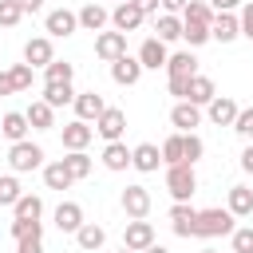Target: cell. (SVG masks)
<instances>
[{
	"label": "cell",
	"mask_w": 253,
	"mask_h": 253,
	"mask_svg": "<svg viewBox=\"0 0 253 253\" xmlns=\"http://www.w3.org/2000/svg\"><path fill=\"white\" fill-rule=\"evenodd\" d=\"M237 225H233V213L213 206V210H198V221H194V237H229Z\"/></svg>",
	"instance_id": "cell-1"
},
{
	"label": "cell",
	"mask_w": 253,
	"mask_h": 253,
	"mask_svg": "<svg viewBox=\"0 0 253 253\" xmlns=\"http://www.w3.org/2000/svg\"><path fill=\"white\" fill-rule=\"evenodd\" d=\"M166 190L174 202H190L194 190H198V174L194 166H166Z\"/></svg>",
	"instance_id": "cell-2"
},
{
	"label": "cell",
	"mask_w": 253,
	"mask_h": 253,
	"mask_svg": "<svg viewBox=\"0 0 253 253\" xmlns=\"http://www.w3.org/2000/svg\"><path fill=\"white\" fill-rule=\"evenodd\" d=\"M8 166L16 170V174H28V170H40L43 166V146H36V142H12V150H8Z\"/></svg>",
	"instance_id": "cell-3"
},
{
	"label": "cell",
	"mask_w": 253,
	"mask_h": 253,
	"mask_svg": "<svg viewBox=\"0 0 253 253\" xmlns=\"http://www.w3.org/2000/svg\"><path fill=\"white\" fill-rule=\"evenodd\" d=\"M43 32H47L51 40H63V36L79 32V12H71V8H51V12L43 16Z\"/></svg>",
	"instance_id": "cell-4"
},
{
	"label": "cell",
	"mask_w": 253,
	"mask_h": 253,
	"mask_svg": "<svg viewBox=\"0 0 253 253\" xmlns=\"http://www.w3.org/2000/svg\"><path fill=\"white\" fill-rule=\"evenodd\" d=\"M142 20H146V12H142L134 0H123V4H115V12H111V24H115V32H123V36L138 32V28H142Z\"/></svg>",
	"instance_id": "cell-5"
},
{
	"label": "cell",
	"mask_w": 253,
	"mask_h": 253,
	"mask_svg": "<svg viewBox=\"0 0 253 253\" xmlns=\"http://www.w3.org/2000/svg\"><path fill=\"white\" fill-rule=\"evenodd\" d=\"M119 202H123V213H126L130 221H142V217L150 213V190H146V186H138V182H134V186H126Z\"/></svg>",
	"instance_id": "cell-6"
},
{
	"label": "cell",
	"mask_w": 253,
	"mask_h": 253,
	"mask_svg": "<svg viewBox=\"0 0 253 253\" xmlns=\"http://www.w3.org/2000/svg\"><path fill=\"white\" fill-rule=\"evenodd\" d=\"M95 130H99L107 142H123V130H126V111H123V107H107V111L95 119Z\"/></svg>",
	"instance_id": "cell-7"
},
{
	"label": "cell",
	"mask_w": 253,
	"mask_h": 253,
	"mask_svg": "<svg viewBox=\"0 0 253 253\" xmlns=\"http://www.w3.org/2000/svg\"><path fill=\"white\" fill-rule=\"evenodd\" d=\"M154 245V225L142 217V221H126V229H123V249H134V253H142V249H150Z\"/></svg>",
	"instance_id": "cell-8"
},
{
	"label": "cell",
	"mask_w": 253,
	"mask_h": 253,
	"mask_svg": "<svg viewBox=\"0 0 253 253\" xmlns=\"http://www.w3.org/2000/svg\"><path fill=\"white\" fill-rule=\"evenodd\" d=\"M95 55L107 59V63L123 59V55H126V36H123V32H99V36H95Z\"/></svg>",
	"instance_id": "cell-9"
},
{
	"label": "cell",
	"mask_w": 253,
	"mask_h": 253,
	"mask_svg": "<svg viewBox=\"0 0 253 253\" xmlns=\"http://www.w3.org/2000/svg\"><path fill=\"white\" fill-rule=\"evenodd\" d=\"M24 63L28 67H47L55 63V47H51V36H36L24 43Z\"/></svg>",
	"instance_id": "cell-10"
},
{
	"label": "cell",
	"mask_w": 253,
	"mask_h": 253,
	"mask_svg": "<svg viewBox=\"0 0 253 253\" xmlns=\"http://www.w3.org/2000/svg\"><path fill=\"white\" fill-rule=\"evenodd\" d=\"M166 59H170V51H166V43H162L158 36L142 40V47H138V63H142V71H158V67H166Z\"/></svg>",
	"instance_id": "cell-11"
},
{
	"label": "cell",
	"mask_w": 253,
	"mask_h": 253,
	"mask_svg": "<svg viewBox=\"0 0 253 253\" xmlns=\"http://www.w3.org/2000/svg\"><path fill=\"white\" fill-rule=\"evenodd\" d=\"M111 79H115L119 87H134V83L142 79V63H138V55H123V59H115V63H111Z\"/></svg>",
	"instance_id": "cell-12"
},
{
	"label": "cell",
	"mask_w": 253,
	"mask_h": 253,
	"mask_svg": "<svg viewBox=\"0 0 253 253\" xmlns=\"http://www.w3.org/2000/svg\"><path fill=\"white\" fill-rule=\"evenodd\" d=\"M130 166H134L138 174H154V170L162 166V150H158L154 142H138V146L130 150Z\"/></svg>",
	"instance_id": "cell-13"
},
{
	"label": "cell",
	"mask_w": 253,
	"mask_h": 253,
	"mask_svg": "<svg viewBox=\"0 0 253 253\" xmlns=\"http://www.w3.org/2000/svg\"><path fill=\"white\" fill-rule=\"evenodd\" d=\"M194 221H198V210L190 202H174L170 206V229L178 237H194Z\"/></svg>",
	"instance_id": "cell-14"
},
{
	"label": "cell",
	"mask_w": 253,
	"mask_h": 253,
	"mask_svg": "<svg viewBox=\"0 0 253 253\" xmlns=\"http://www.w3.org/2000/svg\"><path fill=\"white\" fill-rule=\"evenodd\" d=\"M210 36H213L217 43H233V40L241 36V20H237L233 12H217L213 24H210Z\"/></svg>",
	"instance_id": "cell-15"
},
{
	"label": "cell",
	"mask_w": 253,
	"mask_h": 253,
	"mask_svg": "<svg viewBox=\"0 0 253 253\" xmlns=\"http://www.w3.org/2000/svg\"><path fill=\"white\" fill-rule=\"evenodd\" d=\"M170 123H174L182 134H190V130L202 123V107H194L190 99H182V103H174V107H170Z\"/></svg>",
	"instance_id": "cell-16"
},
{
	"label": "cell",
	"mask_w": 253,
	"mask_h": 253,
	"mask_svg": "<svg viewBox=\"0 0 253 253\" xmlns=\"http://www.w3.org/2000/svg\"><path fill=\"white\" fill-rule=\"evenodd\" d=\"M237 111H241V107H237V103H233L229 95H217V99H213V103L206 107L210 123H217V126H233V123H237Z\"/></svg>",
	"instance_id": "cell-17"
},
{
	"label": "cell",
	"mask_w": 253,
	"mask_h": 253,
	"mask_svg": "<svg viewBox=\"0 0 253 253\" xmlns=\"http://www.w3.org/2000/svg\"><path fill=\"white\" fill-rule=\"evenodd\" d=\"M55 225H59V233H79V225H83V206H79V202H59V206H55Z\"/></svg>",
	"instance_id": "cell-18"
},
{
	"label": "cell",
	"mask_w": 253,
	"mask_h": 253,
	"mask_svg": "<svg viewBox=\"0 0 253 253\" xmlns=\"http://www.w3.org/2000/svg\"><path fill=\"white\" fill-rule=\"evenodd\" d=\"M107 20H111V12H107L103 4H95V0L79 8V28H83V32H95V36H99V32L107 28Z\"/></svg>",
	"instance_id": "cell-19"
},
{
	"label": "cell",
	"mask_w": 253,
	"mask_h": 253,
	"mask_svg": "<svg viewBox=\"0 0 253 253\" xmlns=\"http://www.w3.org/2000/svg\"><path fill=\"white\" fill-rule=\"evenodd\" d=\"M166 75H170V79H194V75H198L194 51H174V55L166 59Z\"/></svg>",
	"instance_id": "cell-20"
},
{
	"label": "cell",
	"mask_w": 253,
	"mask_h": 253,
	"mask_svg": "<svg viewBox=\"0 0 253 253\" xmlns=\"http://www.w3.org/2000/svg\"><path fill=\"white\" fill-rule=\"evenodd\" d=\"M186 99H190L194 107H210V103L217 99V87H213V79H210V75H194V79H190V91H186Z\"/></svg>",
	"instance_id": "cell-21"
},
{
	"label": "cell",
	"mask_w": 253,
	"mask_h": 253,
	"mask_svg": "<svg viewBox=\"0 0 253 253\" xmlns=\"http://www.w3.org/2000/svg\"><path fill=\"white\" fill-rule=\"evenodd\" d=\"M91 138H95V126H87L83 119H75V123L63 126V146H67V150H87Z\"/></svg>",
	"instance_id": "cell-22"
},
{
	"label": "cell",
	"mask_w": 253,
	"mask_h": 253,
	"mask_svg": "<svg viewBox=\"0 0 253 253\" xmlns=\"http://www.w3.org/2000/svg\"><path fill=\"white\" fill-rule=\"evenodd\" d=\"M103 111H107V103H103V95H99V91H83V95H75V115H79L83 123L99 119Z\"/></svg>",
	"instance_id": "cell-23"
},
{
	"label": "cell",
	"mask_w": 253,
	"mask_h": 253,
	"mask_svg": "<svg viewBox=\"0 0 253 253\" xmlns=\"http://www.w3.org/2000/svg\"><path fill=\"white\" fill-rule=\"evenodd\" d=\"M28 126H32V123H28V115H24V111H8V115L0 119V130H4V138H8V142H24Z\"/></svg>",
	"instance_id": "cell-24"
},
{
	"label": "cell",
	"mask_w": 253,
	"mask_h": 253,
	"mask_svg": "<svg viewBox=\"0 0 253 253\" xmlns=\"http://www.w3.org/2000/svg\"><path fill=\"white\" fill-rule=\"evenodd\" d=\"M103 241H107V229H103V225H95V221H83V225H79V233H75V245H79V249H87V253L103 249Z\"/></svg>",
	"instance_id": "cell-25"
},
{
	"label": "cell",
	"mask_w": 253,
	"mask_h": 253,
	"mask_svg": "<svg viewBox=\"0 0 253 253\" xmlns=\"http://www.w3.org/2000/svg\"><path fill=\"white\" fill-rule=\"evenodd\" d=\"M225 210H229L233 217H249V213H253V190H249V186H229Z\"/></svg>",
	"instance_id": "cell-26"
},
{
	"label": "cell",
	"mask_w": 253,
	"mask_h": 253,
	"mask_svg": "<svg viewBox=\"0 0 253 253\" xmlns=\"http://www.w3.org/2000/svg\"><path fill=\"white\" fill-rule=\"evenodd\" d=\"M24 115H28L32 130H51V126H55V107H47L43 99H36V103H32Z\"/></svg>",
	"instance_id": "cell-27"
},
{
	"label": "cell",
	"mask_w": 253,
	"mask_h": 253,
	"mask_svg": "<svg viewBox=\"0 0 253 253\" xmlns=\"http://www.w3.org/2000/svg\"><path fill=\"white\" fill-rule=\"evenodd\" d=\"M71 182H75V178H71V170L63 166V158H59V162H47V166H43V186H47V190H67Z\"/></svg>",
	"instance_id": "cell-28"
},
{
	"label": "cell",
	"mask_w": 253,
	"mask_h": 253,
	"mask_svg": "<svg viewBox=\"0 0 253 253\" xmlns=\"http://www.w3.org/2000/svg\"><path fill=\"white\" fill-rule=\"evenodd\" d=\"M213 16H217V12L210 8V0H190L186 12H182V24H206V28H210Z\"/></svg>",
	"instance_id": "cell-29"
},
{
	"label": "cell",
	"mask_w": 253,
	"mask_h": 253,
	"mask_svg": "<svg viewBox=\"0 0 253 253\" xmlns=\"http://www.w3.org/2000/svg\"><path fill=\"white\" fill-rule=\"evenodd\" d=\"M182 28H186V24H182L178 16H170V12H162V16L154 20V32H158V40H162V43H174V40H182Z\"/></svg>",
	"instance_id": "cell-30"
},
{
	"label": "cell",
	"mask_w": 253,
	"mask_h": 253,
	"mask_svg": "<svg viewBox=\"0 0 253 253\" xmlns=\"http://www.w3.org/2000/svg\"><path fill=\"white\" fill-rule=\"evenodd\" d=\"M103 166H107V170H126V166H130L126 142H107V146H103Z\"/></svg>",
	"instance_id": "cell-31"
},
{
	"label": "cell",
	"mask_w": 253,
	"mask_h": 253,
	"mask_svg": "<svg viewBox=\"0 0 253 253\" xmlns=\"http://www.w3.org/2000/svg\"><path fill=\"white\" fill-rule=\"evenodd\" d=\"M43 103H47V107H67V103H75L71 83H43Z\"/></svg>",
	"instance_id": "cell-32"
},
{
	"label": "cell",
	"mask_w": 253,
	"mask_h": 253,
	"mask_svg": "<svg viewBox=\"0 0 253 253\" xmlns=\"http://www.w3.org/2000/svg\"><path fill=\"white\" fill-rule=\"evenodd\" d=\"M158 150H162V162H166V166H186V146H182V130H178V134H170V138H166V142H162Z\"/></svg>",
	"instance_id": "cell-33"
},
{
	"label": "cell",
	"mask_w": 253,
	"mask_h": 253,
	"mask_svg": "<svg viewBox=\"0 0 253 253\" xmlns=\"http://www.w3.org/2000/svg\"><path fill=\"white\" fill-rule=\"evenodd\" d=\"M63 166H67V170H71V178L79 182V178H87V174H91V166H95V162H91V154H87V150H67Z\"/></svg>",
	"instance_id": "cell-34"
},
{
	"label": "cell",
	"mask_w": 253,
	"mask_h": 253,
	"mask_svg": "<svg viewBox=\"0 0 253 253\" xmlns=\"http://www.w3.org/2000/svg\"><path fill=\"white\" fill-rule=\"evenodd\" d=\"M12 213L24 217V221H40V217H43V202H40L36 194H24V198L12 206Z\"/></svg>",
	"instance_id": "cell-35"
},
{
	"label": "cell",
	"mask_w": 253,
	"mask_h": 253,
	"mask_svg": "<svg viewBox=\"0 0 253 253\" xmlns=\"http://www.w3.org/2000/svg\"><path fill=\"white\" fill-rule=\"evenodd\" d=\"M71 79H75V63H67V59H55L43 67V83H71Z\"/></svg>",
	"instance_id": "cell-36"
},
{
	"label": "cell",
	"mask_w": 253,
	"mask_h": 253,
	"mask_svg": "<svg viewBox=\"0 0 253 253\" xmlns=\"http://www.w3.org/2000/svg\"><path fill=\"white\" fill-rule=\"evenodd\" d=\"M8 233H12L16 241H24V237H43V221H24V217H12Z\"/></svg>",
	"instance_id": "cell-37"
},
{
	"label": "cell",
	"mask_w": 253,
	"mask_h": 253,
	"mask_svg": "<svg viewBox=\"0 0 253 253\" xmlns=\"http://www.w3.org/2000/svg\"><path fill=\"white\" fill-rule=\"evenodd\" d=\"M24 198V190H20V182L12 178V174H0V206H16Z\"/></svg>",
	"instance_id": "cell-38"
},
{
	"label": "cell",
	"mask_w": 253,
	"mask_h": 253,
	"mask_svg": "<svg viewBox=\"0 0 253 253\" xmlns=\"http://www.w3.org/2000/svg\"><path fill=\"white\" fill-rule=\"evenodd\" d=\"M182 40H186L190 47H202V43H210L213 36H210V28H206V24H186V28H182Z\"/></svg>",
	"instance_id": "cell-39"
},
{
	"label": "cell",
	"mask_w": 253,
	"mask_h": 253,
	"mask_svg": "<svg viewBox=\"0 0 253 253\" xmlns=\"http://www.w3.org/2000/svg\"><path fill=\"white\" fill-rule=\"evenodd\" d=\"M24 20V8L16 0H0V28H16Z\"/></svg>",
	"instance_id": "cell-40"
},
{
	"label": "cell",
	"mask_w": 253,
	"mask_h": 253,
	"mask_svg": "<svg viewBox=\"0 0 253 253\" xmlns=\"http://www.w3.org/2000/svg\"><path fill=\"white\" fill-rule=\"evenodd\" d=\"M229 245H233V253H253V225L233 229L229 233Z\"/></svg>",
	"instance_id": "cell-41"
},
{
	"label": "cell",
	"mask_w": 253,
	"mask_h": 253,
	"mask_svg": "<svg viewBox=\"0 0 253 253\" xmlns=\"http://www.w3.org/2000/svg\"><path fill=\"white\" fill-rule=\"evenodd\" d=\"M182 146H186V166H194V162L206 154V142H202L194 130H190V134H182Z\"/></svg>",
	"instance_id": "cell-42"
},
{
	"label": "cell",
	"mask_w": 253,
	"mask_h": 253,
	"mask_svg": "<svg viewBox=\"0 0 253 253\" xmlns=\"http://www.w3.org/2000/svg\"><path fill=\"white\" fill-rule=\"evenodd\" d=\"M233 130L245 138V142H253V107H245V111H237V123H233Z\"/></svg>",
	"instance_id": "cell-43"
},
{
	"label": "cell",
	"mask_w": 253,
	"mask_h": 253,
	"mask_svg": "<svg viewBox=\"0 0 253 253\" xmlns=\"http://www.w3.org/2000/svg\"><path fill=\"white\" fill-rule=\"evenodd\" d=\"M32 71H36V67H28V63H16V67H12V83H16V91H28V87H32Z\"/></svg>",
	"instance_id": "cell-44"
},
{
	"label": "cell",
	"mask_w": 253,
	"mask_h": 253,
	"mask_svg": "<svg viewBox=\"0 0 253 253\" xmlns=\"http://www.w3.org/2000/svg\"><path fill=\"white\" fill-rule=\"evenodd\" d=\"M237 20H241V36L253 43V0H249V4H241V16H237Z\"/></svg>",
	"instance_id": "cell-45"
},
{
	"label": "cell",
	"mask_w": 253,
	"mask_h": 253,
	"mask_svg": "<svg viewBox=\"0 0 253 253\" xmlns=\"http://www.w3.org/2000/svg\"><path fill=\"white\" fill-rule=\"evenodd\" d=\"M16 253H43V237H24V241H16Z\"/></svg>",
	"instance_id": "cell-46"
},
{
	"label": "cell",
	"mask_w": 253,
	"mask_h": 253,
	"mask_svg": "<svg viewBox=\"0 0 253 253\" xmlns=\"http://www.w3.org/2000/svg\"><path fill=\"white\" fill-rule=\"evenodd\" d=\"M166 91L182 103V99H186V91H190V79H170V83H166Z\"/></svg>",
	"instance_id": "cell-47"
},
{
	"label": "cell",
	"mask_w": 253,
	"mask_h": 253,
	"mask_svg": "<svg viewBox=\"0 0 253 253\" xmlns=\"http://www.w3.org/2000/svg\"><path fill=\"white\" fill-rule=\"evenodd\" d=\"M0 95H16V83H12V71H0Z\"/></svg>",
	"instance_id": "cell-48"
},
{
	"label": "cell",
	"mask_w": 253,
	"mask_h": 253,
	"mask_svg": "<svg viewBox=\"0 0 253 253\" xmlns=\"http://www.w3.org/2000/svg\"><path fill=\"white\" fill-rule=\"evenodd\" d=\"M210 8L213 12H233V8H241V0H210Z\"/></svg>",
	"instance_id": "cell-49"
},
{
	"label": "cell",
	"mask_w": 253,
	"mask_h": 253,
	"mask_svg": "<svg viewBox=\"0 0 253 253\" xmlns=\"http://www.w3.org/2000/svg\"><path fill=\"white\" fill-rule=\"evenodd\" d=\"M186 4H190V0H162V8H166L170 16H178V12H186Z\"/></svg>",
	"instance_id": "cell-50"
},
{
	"label": "cell",
	"mask_w": 253,
	"mask_h": 253,
	"mask_svg": "<svg viewBox=\"0 0 253 253\" xmlns=\"http://www.w3.org/2000/svg\"><path fill=\"white\" fill-rule=\"evenodd\" d=\"M241 170H245V174H253V142L241 150Z\"/></svg>",
	"instance_id": "cell-51"
},
{
	"label": "cell",
	"mask_w": 253,
	"mask_h": 253,
	"mask_svg": "<svg viewBox=\"0 0 253 253\" xmlns=\"http://www.w3.org/2000/svg\"><path fill=\"white\" fill-rule=\"evenodd\" d=\"M16 4L24 8V16H28V12H40V8H43V0H16Z\"/></svg>",
	"instance_id": "cell-52"
},
{
	"label": "cell",
	"mask_w": 253,
	"mask_h": 253,
	"mask_svg": "<svg viewBox=\"0 0 253 253\" xmlns=\"http://www.w3.org/2000/svg\"><path fill=\"white\" fill-rule=\"evenodd\" d=\"M134 4H138V8L150 16V12H158V4H162V0H134Z\"/></svg>",
	"instance_id": "cell-53"
},
{
	"label": "cell",
	"mask_w": 253,
	"mask_h": 253,
	"mask_svg": "<svg viewBox=\"0 0 253 253\" xmlns=\"http://www.w3.org/2000/svg\"><path fill=\"white\" fill-rule=\"evenodd\" d=\"M142 253H170V249H166V245H158V241H154V245H150V249H142Z\"/></svg>",
	"instance_id": "cell-54"
},
{
	"label": "cell",
	"mask_w": 253,
	"mask_h": 253,
	"mask_svg": "<svg viewBox=\"0 0 253 253\" xmlns=\"http://www.w3.org/2000/svg\"><path fill=\"white\" fill-rule=\"evenodd\" d=\"M202 253H217V249H202Z\"/></svg>",
	"instance_id": "cell-55"
},
{
	"label": "cell",
	"mask_w": 253,
	"mask_h": 253,
	"mask_svg": "<svg viewBox=\"0 0 253 253\" xmlns=\"http://www.w3.org/2000/svg\"><path fill=\"white\" fill-rule=\"evenodd\" d=\"M119 253H134V249H119Z\"/></svg>",
	"instance_id": "cell-56"
},
{
	"label": "cell",
	"mask_w": 253,
	"mask_h": 253,
	"mask_svg": "<svg viewBox=\"0 0 253 253\" xmlns=\"http://www.w3.org/2000/svg\"><path fill=\"white\" fill-rule=\"evenodd\" d=\"M119 4H123V0H119Z\"/></svg>",
	"instance_id": "cell-57"
}]
</instances>
